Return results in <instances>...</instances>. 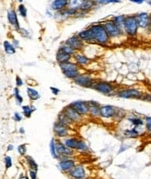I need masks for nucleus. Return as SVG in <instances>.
<instances>
[{
    "label": "nucleus",
    "mask_w": 151,
    "mask_h": 179,
    "mask_svg": "<svg viewBox=\"0 0 151 179\" xmlns=\"http://www.w3.org/2000/svg\"><path fill=\"white\" fill-rule=\"evenodd\" d=\"M63 142L68 147L76 153L88 154L90 152V149L84 140L80 137L75 136V135H72L67 138H65L63 139Z\"/></svg>",
    "instance_id": "1"
},
{
    "label": "nucleus",
    "mask_w": 151,
    "mask_h": 179,
    "mask_svg": "<svg viewBox=\"0 0 151 179\" xmlns=\"http://www.w3.org/2000/svg\"><path fill=\"white\" fill-rule=\"evenodd\" d=\"M89 30L95 42L100 44H106L110 41V37L105 28L104 24H94L89 27Z\"/></svg>",
    "instance_id": "2"
},
{
    "label": "nucleus",
    "mask_w": 151,
    "mask_h": 179,
    "mask_svg": "<svg viewBox=\"0 0 151 179\" xmlns=\"http://www.w3.org/2000/svg\"><path fill=\"white\" fill-rule=\"evenodd\" d=\"M93 89L96 90L97 92L106 95V96L117 95V90L114 85L108 81H96L94 85Z\"/></svg>",
    "instance_id": "3"
},
{
    "label": "nucleus",
    "mask_w": 151,
    "mask_h": 179,
    "mask_svg": "<svg viewBox=\"0 0 151 179\" xmlns=\"http://www.w3.org/2000/svg\"><path fill=\"white\" fill-rule=\"evenodd\" d=\"M74 129L68 128L64 125L61 124L59 122L55 121L53 124V133L55 137L58 139H64L65 138L75 135Z\"/></svg>",
    "instance_id": "4"
},
{
    "label": "nucleus",
    "mask_w": 151,
    "mask_h": 179,
    "mask_svg": "<svg viewBox=\"0 0 151 179\" xmlns=\"http://www.w3.org/2000/svg\"><path fill=\"white\" fill-rule=\"evenodd\" d=\"M124 33L129 36H135L138 32L139 25L135 16H125L122 27Z\"/></svg>",
    "instance_id": "5"
},
{
    "label": "nucleus",
    "mask_w": 151,
    "mask_h": 179,
    "mask_svg": "<svg viewBox=\"0 0 151 179\" xmlns=\"http://www.w3.org/2000/svg\"><path fill=\"white\" fill-rule=\"evenodd\" d=\"M104 27L110 38H119V37L122 36L124 34V30H123L122 27L119 26L112 20L106 21L104 24Z\"/></svg>",
    "instance_id": "6"
},
{
    "label": "nucleus",
    "mask_w": 151,
    "mask_h": 179,
    "mask_svg": "<svg viewBox=\"0 0 151 179\" xmlns=\"http://www.w3.org/2000/svg\"><path fill=\"white\" fill-rule=\"evenodd\" d=\"M117 97L122 99H141L143 95L141 91L135 88H126L117 91Z\"/></svg>",
    "instance_id": "7"
},
{
    "label": "nucleus",
    "mask_w": 151,
    "mask_h": 179,
    "mask_svg": "<svg viewBox=\"0 0 151 179\" xmlns=\"http://www.w3.org/2000/svg\"><path fill=\"white\" fill-rule=\"evenodd\" d=\"M62 112H64V114L68 117L69 120L71 121V123L76 127L77 125L82 124L83 120H84V117L79 114L73 108L71 107L69 105L65 106L63 109Z\"/></svg>",
    "instance_id": "8"
},
{
    "label": "nucleus",
    "mask_w": 151,
    "mask_h": 179,
    "mask_svg": "<svg viewBox=\"0 0 151 179\" xmlns=\"http://www.w3.org/2000/svg\"><path fill=\"white\" fill-rule=\"evenodd\" d=\"M56 148L57 152H58V156H59L58 159L64 158H74L77 153L75 151L72 150V149L68 147L64 144L63 140L58 139H56Z\"/></svg>",
    "instance_id": "9"
},
{
    "label": "nucleus",
    "mask_w": 151,
    "mask_h": 179,
    "mask_svg": "<svg viewBox=\"0 0 151 179\" xmlns=\"http://www.w3.org/2000/svg\"><path fill=\"white\" fill-rule=\"evenodd\" d=\"M74 83L78 86L86 89H93L95 82L93 78L87 73H81L75 79L73 80Z\"/></svg>",
    "instance_id": "10"
},
{
    "label": "nucleus",
    "mask_w": 151,
    "mask_h": 179,
    "mask_svg": "<svg viewBox=\"0 0 151 179\" xmlns=\"http://www.w3.org/2000/svg\"><path fill=\"white\" fill-rule=\"evenodd\" d=\"M118 108L111 105H103L100 107V119L105 120H114Z\"/></svg>",
    "instance_id": "11"
},
{
    "label": "nucleus",
    "mask_w": 151,
    "mask_h": 179,
    "mask_svg": "<svg viewBox=\"0 0 151 179\" xmlns=\"http://www.w3.org/2000/svg\"><path fill=\"white\" fill-rule=\"evenodd\" d=\"M77 164V161L74 158H64L58 159V167L62 172L67 174L70 170L75 167Z\"/></svg>",
    "instance_id": "12"
},
{
    "label": "nucleus",
    "mask_w": 151,
    "mask_h": 179,
    "mask_svg": "<svg viewBox=\"0 0 151 179\" xmlns=\"http://www.w3.org/2000/svg\"><path fill=\"white\" fill-rule=\"evenodd\" d=\"M71 179H80L87 178V170L83 164H77L72 170L67 174Z\"/></svg>",
    "instance_id": "13"
},
{
    "label": "nucleus",
    "mask_w": 151,
    "mask_h": 179,
    "mask_svg": "<svg viewBox=\"0 0 151 179\" xmlns=\"http://www.w3.org/2000/svg\"><path fill=\"white\" fill-rule=\"evenodd\" d=\"M69 106L73 108L78 114H81L82 117H86L89 115V106H88L87 101L84 100H76L70 104Z\"/></svg>",
    "instance_id": "14"
},
{
    "label": "nucleus",
    "mask_w": 151,
    "mask_h": 179,
    "mask_svg": "<svg viewBox=\"0 0 151 179\" xmlns=\"http://www.w3.org/2000/svg\"><path fill=\"white\" fill-rule=\"evenodd\" d=\"M88 106H89V115L92 119L97 120L100 119V107L101 105L98 102L95 100H89L87 101Z\"/></svg>",
    "instance_id": "15"
},
{
    "label": "nucleus",
    "mask_w": 151,
    "mask_h": 179,
    "mask_svg": "<svg viewBox=\"0 0 151 179\" xmlns=\"http://www.w3.org/2000/svg\"><path fill=\"white\" fill-rule=\"evenodd\" d=\"M65 44L70 46L71 47H72L76 51L81 50L84 47V41L78 36V35H73V36L68 38L67 41H66Z\"/></svg>",
    "instance_id": "16"
},
{
    "label": "nucleus",
    "mask_w": 151,
    "mask_h": 179,
    "mask_svg": "<svg viewBox=\"0 0 151 179\" xmlns=\"http://www.w3.org/2000/svg\"><path fill=\"white\" fill-rule=\"evenodd\" d=\"M137 23H138L139 27L145 29L149 27V22H150V16L147 13L141 12V13H137L135 16Z\"/></svg>",
    "instance_id": "17"
},
{
    "label": "nucleus",
    "mask_w": 151,
    "mask_h": 179,
    "mask_svg": "<svg viewBox=\"0 0 151 179\" xmlns=\"http://www.w3.org/2000/svg\"><path fill=\"white\" fill-rule=\"evenodd\" d=\"M69 5V0H54L51 3L50 7L52 10L56 11H62Z\"/></svg>",
    "instance_id": "18"
},
{
    "label": "nucleus",
    "mask_w": 151,
    "mask_h": 179,
    "mask_svg": "<svg viewBox=\"0 0 151 179\" xmlns=\"http://www.w3.org/2000/svg\"><path fill=\"white\" fill-rule=\"evenodd\" d=\"M59 66L60 68H61L63 73L80 69V66L75 62H72V61H69V62H66L64 63V64H59Z\"/></svg>",
    "instance_id": "19"
},
{
    "label": "nucleus",
    "mask_w": 151,
    "mask_h": 179,
    "mask_svg": "<svg viewBox=\"0 0 151 179\" xmlns=\"http://www.w3.org/2000/svg\"><path fill=\"white\" fill-rule=\"evenodd\" d=\"M74 59H75V63L78 64V66L81 67V66H87L88 64L90 63V59H89L88 57L85 56L84 55L80 53H75L73 55Z\"/></svg>",
    "instance_id": "20"
},
{
    "label": "nucleus",
    "mask_w": 151,
    "mask_h": 179,
    "mask_svg": "<svg viewBox=\"0 0 151 179\" xmlns=\"http://www.w3.org/2000/svg\"><path fill=\"white\" fill-rule=\"evenodd\" d=\"M139 128L133 127L130 128L125 129L123 131V136L128 139H136L140 136V131H139Z\"/></svg>",
    "instance_id": "21"
},
{
    "label": "nucleus",
    "mask_w": 151,
    "mask_h": 179,
    "mask_svg": "<svg viewBox=\"0 0 151 179\" xmlns=\"http://www.w3.org/2000/svg\"><path fill=\"white\" fill-rule=\"evenodd\" d=\"M7 18H8L9 22H10L12 25L14 26L16 30H20L18 17H17V14L14 10H9L8 13H7Z\"/></svg>",
    "instance_id": "22"
},
{
    "label": "nucleus",
    "mask_w": 151,
    "mask_h": 179,
    "mask_svg": "<svg viewBox=\"0 0 151 179\" xmlns=\"http://www.w3.org/2000/svg\"><path fill=\"white\" fill-rule=\"evenodd\" d=\"M57 121L59 122L61 124L67 126V127H68V128H70L74 129L75 127V126L72 123H71L70 120L68 119V117H67V116L64 114V112H63L62 111H61V112L58 114Z\"/></svg>",
    "instance_id": "23"
},
{
    "label": "nucleus",
    "mask_w": 151,
    "mask_h": 179,
    "mask_svg": "<svg viewBox=\"0 0 151 179\" xmlns=\"http://www.w3.org/2000/svg\"><path fill=\"white\" fill-rule=\"evenodd\" d=\"M72 57V55H68V54L63 52L62 50L58 49V52H57V54H56V61H58V63L59 64H64V63L70 61Z\"/></svg>",
    "instance_id": "24"
},
{
    "label": "nucleus",
    "mask_w": 151,
    "mask_h": 179,
    "mask_svg": "<svg viewBox=\"0 0 151 179\" xmlns=\"http://www.w3.org/2000/svg\"><path fill=\"white\" fill-rule=\"evenodd\" d=\"M24 159H25L26 164H27V167L29 168V170H34L37 171L38 170V164L36 162L35 159L31 156L26 155L24 156Z\"/></svg>",
    "instance_id": "25"
},
{
    "label": "nucleus",
    "mask_w": 151,
    "mask_h": 179,
    "mask_svg": "<svg viewBox=\"0 0 151 179\" xmlns=\"http://www.w3.org/2000/svg\"><path fill=\"white\" fill-rule=\"evenodd\" d=\"M85 0H69V8L75 10H81Z\"/></svg>",
    "instance_id": "26"
},
{
    "label": "nucleus",
    "mask_w": 151,
    "mask_h": 179,
    "mask_svg": "<svg viewBox=\"0 0 151 179\" xmlns=\"http://www.w3.org/2000/svg\"><path fill=\"white\" fill-rule=\"evenodd\" d=\"M27 97L30 99V100L31 101H36V100H39L41 98L39 92L36 90V89H33V88L27 87Z\"/></svg>",
    "instance_id": "27"
},
{
    "label": "nucleus",
    "mask_w": 151,
    "mask_h": 179,
    "mask_svg": "<svg viewBox=\"0 0 151 179\" xmlns=\"http://www.w3.org/2000/svg\"><path fill=\"white\" fill-rule=\"evenodd\" d=\"M50 152L51 156H52V158H54V159H58V158H59V156H58V152H57V148H56V138L55 137H54V138H52V139L50 140Z\"/></svg>",
    "instance_id": "28"
},
{
    "label": "nucleus",
    "mask_w": 151,
    "mask_h": 179,
    "mask_svg": "<svg viewBox=\"0 0 151 179\" xmlns=\"http://www.w3.org/2000/svg\"><path fill=\"white\" fill-rule=\"evenodd\" d=\"M78 36L79 37V38H81L83 41H84H84H87V42H91V41H93L92 34H91L90 30H89V28L79 32V33H78Z\"/></svg>",
    "instance_id": "29"
},
{
    "label": "nucleus",
    "mask_w": 151,
    "mask_h": 179,
    "mask_svg": "<svg viewBox=\"0 0 151 179\" xmlns=\"http://www.w3.org/2000/svg\"><path fill=\"white\" fill-rule=\"evenodd\" d=\"M128 121L130 123L133 127L136 128H140L144 125V121L141 120L140 117H136V116H131L128 118Z\"/></svg>",
    "instance_id": "30"
},
{
    "label": "nucleus",
    "mask_w": 151,
    "mask_h": 179,
    "mask_svg": "<svg viewBox=\"0 0 151 179\" xmlns=\"http://www.w3.org/2000/svg\"><path fill=\"white\" fill-rule=\"evenodd\" d=\"M22 109V113L24 117L26 118H30L32 117V114L35 111H36V108L35 106L31 105V106H28V105H26V106H23L21 107Z\"/></svg>",
    "instance_id": "31"
},
{
    "label": "nucleus",
    "mask_w": 151,
    "mask_h": 179,
    "mask_svg": "<svg viewBox=\"0 0 151 179\" xmlns=\"http://www.w3.org/2000/svg\"><path fill=\"white\" fill-rule=\"evenodd\" d=\"M61 50H62L63 52H64L65 53L68 54V55H74L75 53H76V50H75L72 47H71L70 46L67 45V44H63V45L61 46V47L59 48Z\"/></svg>",
    "instance_id": "32"
},
{
    "label": "nucleus",
    "mask_w": 151,
    "mask_h": 179,
    "mask_svg": "<svg viewBox=\"0 0 151 179\" xmlns=\"http://www.w3.org/2000/svg\"><path fill=\"white\" fill-rule=\"evenodd\" d=\"M4 48L5 52L7 54H10V55H13V54H14L16 52V49H15L14 46L7 41H5L4 42Z\"/></svg>",
    "instance_id": "33"
},
{
    "label": "nucleus",
    "mask_w": 151,
    "mask_h": 179,
    "mask_svg": "<svg viewBox=\"0 0 151 179\" xmlns=\"http://www.w3.org/2000/svg\"><path fill=\"white\" fill-rule=\"evenodd\" d=\"M95 1H94V0H85L84 5H83L82 8H81V10H83V11H88V10H91L95 6Z\"/></svg>",
    "instance_id": "34"
},
{
    "label": "nucleus",
    "mask_w": 151,
    "mask_h": 179,
    "mask_svg": "<svg viewBox=\"0 0 151 179\" xmlns=\"http://www.w3.org/2000/svg\"><path fill=\"white\" fill-rule=\"evenodd\" d=\"M14 97H15V99H16L17 104H18V106L21 105V103H23L24 99H23L22 97H21V95H20L19 89H18V88L17 87L14 89Z\"/></svg>",
    "instance_id": "35"
},
{
    "label": "nucleus",
    "mask_w": 151,
    "mask_h": 179,
    "mask_svg": "<svg viewBox=\"0 0 151 179\" xmlns=\"http://www.w3.org/2000/svg\"><path fill=\"white\" fill-rule=\"evenodd\" d=\"M17 151L21 156H25L27 152V147L26 144L20 145L17 147Z\"/></svg>",
    "instance_id": "36"
},
{
    "label": "nucleus",
    "mask_w": 151,
    "mask_h": 179,
    "mask_svg": "<svg viewBox=\"0 0 151 179\" xmlns=\"http://www.w3.org/2000/svg\"><path fill=\"white\" fill-rule=\"evenodd\" d=\"M18 13H19L20 16H22L23 18H26L27 16V8H26L25 6L24 5V4H21L18 5Z\"/></svg>",
    "instance_id": "37"
},
{
    "label": "nucleus",
    "mask_w": 151,
    "mask_h": 179,
    "mask_svg": "<svg viewBox=\"0 0 151 179\" xmlns=\"http://www.w3.org/2000/svg\"><path fill=\"white\" fill-rule=\"evenodd\" d=\"M125 18V16H115L114 18L112 19V21H114L117 24H118L119 26H120L121 27H123V23H124Z\"/></svg>",
    "instance_id": "38"
},
{
    "label": "nucleus",
    "mask_w": 151,
    "mask_h": 179,
    "mask_svg": "<svg viewBox=\"0 0 151 179\" xmlns=\"http://www.w3.org/2000/svg\"><path fill=\"white\" fill-rule=\"evenodd\" d=\"M4 164H5V167L7 169H8L9 168L13 166V160H12L11 157L9 156H6L4 157Z\"/></svg>",
    "instance_id": "39"
},
{
    "label": "nucleus",
    "mask_w": 151,
    "mask_h": 179,
    "mask_svg": "<svg viewBox=\"0 0 151 179\" xmlns=\"http://www.w3.org/2000/svg\"><path fill=\"white\" fill-rule=\"evenodd\" d=\"M121 0H97L96 2L100 4H107L110 3H119Z\"/></svg>",
    "instance_id": "40"
},
{
    "label": "nucleus",
    "mask_w": 151,
    "mask_h": 179,
    "mask_svg": "<svg viewBox=\"0 0 151 179\" xmlns=\"http://www.w3.org/2000/svg\"><path fill=\"white\" fill-rule=\"evenodd\" d=\"M145 126L146 129L151 134V117H145Z\"/></svg>",
    "instance_id": "41"
},
{
    "label": "nucleus",
    "mask_w": 151,
    "mask_h": 179,
    "mask_svg": "<svg viewBox=\"0 0 151 179\" xmlns=\"http://www.w3.org/2000/svg\"><path fill=\"white\" fill-rule=\"evenodd\" d=\"M28 175L30 179H38V175H37V171L29 170Z\"/></svg>",
    "instance_id": "42"
},
{
    "label": "nucleus",
    "mask_w": 151,
    "mask_h": 179,
    "mask_svg": "<svg viewBox=\"0 0 151 179\" xmlns=\"http://www.w3.org/2000/svg\"><path fill=\"white\" fill-rule=\"evenodd\" d=\"M13 120L16 122H21L22 120V115L18 112H16L13 116Z\"/></svg>",
    "instance_id": "43"
},
{
    "label": "nucleus",
    "mask_w": 151,
    "mask_h": 179,
    "mask_svg": "<svg viewBox=\"0 0 151 179\" xmlns=\"http://www.w3.org/2000/svg\"><path fill=\"white\" fill-rule=\"evenodd\" d=\"M16 84L17 87H21V86H22L23 84H24V82H23L22 79H21L19 76H16Z\"/></svg>",
    "instance_id": "44"
},
{
    "label": "nucleus",
    "mask_w": 151,
    "mask_h": 179,
    "mask_svg": "<svg viewBox=\"0 0 151 179\" xmlns=\"http://www.w3.org/2000/svg\"><path fill=\"white\" fill-rule=\"evenodd\" d=\"M51 92H52V95H54L55 96H57V95H58V94L60 93V89H58V88L56 87H52V86H51L50 88Z\"/></svg>",
    "instance_id": "45"
},
{
    "label": "nucleus",
    "mask_w": 151,
    "mask_h": 179,
    "mask_svg": "<svg viewBox=\"0 0 151 179\" xmlns=\"http://www.w3.org/2000/svg\"><path fill=\"white\" fill-rule=\"evenodd\" d=\"M130 1H131V2H133V3H136V4H142L144 1H145L146 0H129Z\"/></svg>",
    "instance_id": "46"
},
{
    "label": "nucleus",
    "mask_w": 151,
    "mask_h": 179,
    "mask_svg": "<svg viewBox=\"0 0 151 179\" xmlns=\"http://www.w3.org/2000/svg\"><path fill=\"white\" fill-rule=\"evenodd\" d=\"M21 34H22V35H24V36H27L28 37V35H29V33L27 30H26L25 29H21Z\"/></svg>",
    "instance_id": "47"
},
{
    "label": "nucleus",
    "mask_w": 151,
    "mask_h": 179,
    "mask_svg": "<svg viewBox=\"0 0 151 179\" xmlns=\"http://www.w3.org/2000/svg\"><path fill=\"white\" fill-rule=\"evenodd\" d=\"M18 179H30V177L27 175H24V174H21V175L19 176Z\"/></svg>",
    "instance_id": "48"
},
{
    "label": "nucleus",
    "mask_w": 151,
    "mask_h": 179,
    "mask_svg": "<svg viewBox=\"0 0 151 179\" xmlns=\"http://www.w3.org/2000/svg\"><path fill=\"white\" fill-rule=\"evenodd\" d=\"M13 149H14V147H13V145H11V144L8 145V146H7V151H12V150H13Z\"/></svg>",
    "instance_id": "49"
},
{
    "label": "nucleus",
    "mask_w": 151,
    "mask_h": 179,
    "mask_svg": "<svg viewBox=\"0 0 151 179\" xmlns=\"http://www.w3.org/2000/svg\"><path fill=\"white\" fill-rule=\"evenodd\" d=\"M18 133H19L20 134H25V129H24L23 127H21L19 129H18Z\"/></svg>",
    "instance_id": "50"
},
{
    "label": "nucleus",
    "mask_w": 151,
    "mask_h": 179,
    "mask_svg": "<svg viewBox=\"0 0 151 179\" xmlns=\"http://www.w3.org/2000/svg\"><path fill=\"white\" fill-rule=\"evenodd\" d=\"M149 29L151 30V14L150 15V22H149Z\"/></svg>",
    "instance_id": "51"
},
{
    "label": "nucleus",
    "mask_w": 151,
    "mask_h": 179,
    "mask_svg": "<svg viewBox=\"0 0 151 179\" xmlns=\"http://www.w3.org/2000/svg\"><path fill=\"white\" fill-rule=\"evenodd\" d=\"M147 3L149 4V5H150V6H151V0H147Z\"/></svg>",
    "instance_id": "52"
},
{
    "label": "nucleus",
    "mask_w": 151,
    "mask_h": 179,
    "mask_svg": "<svg viewBox=\"0 0 151 179\" xmlns=\"http://www.w3.org/2000/svg\"><path fill=\"white\" fill-rule=\"evenodd\" d=\"M18 1H19V2H22V1H23V0H18Z\"/></svg>",
    "instance_id": "53"
},
{
    "label": "nucleus",
    "mask_w": 151,
    "mask_h": 179,
    "mask_svg": "<svg viewBox=\"0 0 151 179\" xmlns=\"http://www.w3.org/2000/svg\"><path fill=\"white\" fill-rule=\"evenodd\" d=\"M80 179H89V178H80Z\"/></svg>",
    "instance_id": "54"
}]
</instances>
